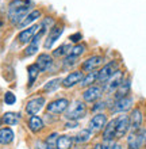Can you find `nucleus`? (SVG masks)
<instances>
[{
  "mask_svg": "<svg viewBox=\"0 0 146 149\" xmlns=\"http://www.w3.org/2000/svg\"><path fill=\"white\" fill-rule=\"evenodd\" d=\"M116 71H119V61L118 60H112L110 63H107L106 65H103V67L98 71V83L106 84V83L110 80L111 76H112Z\"/></svg>",
  "mask_w": 146,
  "mask_h": 149,
  "instance_id": "obj_3",
  "label": "nucleus"
},
{
  "mask_svg": "<svg viewBox=\"0 0 146 149\" xmlns=\"http://www.w3.org/2000/svg\"><path fill=\"white\" fill-rule=\"evenodd\" d=\"M91 137H92L91 130L89 129H81L79 133L73 137V141H75L76 144H85V142H88L89 140H91Z\"/></svg>",
  "mask_w": 146,
  "mask_h": 149,
  "instance_id": "obj_27",
  "label": "nucleus"
},
{
  "mask_svg": "<svg viewBox=\"0 0 146 149\" xmlns=\"http://www.w3.org/2000/svg\"><path fill=\"white\" fill-rule=\"evenodd\" d=\"M61 83H62V79H60V77L53 79V80H50V81H48L45 84L42 91H44V92H53V91H55L60 86H61Z\"/></svg>",
  "mask_w": 146,
  "mask_h": 149,
  "instance_id": "obj_30",
  "label": "nucleus"
},
{
  "mask_svg": "<svg viewBox=\"0 0 146 149\" xmlns=\"http://www.w3.org/2000/svg\"><path fill=\"white\" fill-rule=\"evenodd\" d=\"M129 149H141L146 145V129L141 127L137 132H131L127 137Z\"/></svg>",
  "mask_w": 146,
  "mask_h": 149,
  "instance_id": "obj_4",
  "label": "nucleus"
},
{
  "mask_svg": "<svg viewBox=\"0 0 146 149\" xmlns=\"http://www.w3.org/2000/svg\"><path fill=\"white\" fill-rule=\"evenodd\" d=\"M93 149H102V144H96V145L93 146Z\"/></svg>",
  "mask_w": 146,
  "mask_h": 149,
  "instance_id": "obj_39",
  "label": "nucleus"
},
{
  "mask_svg": "<svg viewBox=\"0 0 146 149\" xmlns=\"http://www.w3.org/2000/svg\"><path fill=\"white\" fill-rule=\"evenodd\" d=\"M77 126H79L77 121H66V123H65V127H68V129H76Z\"/></svg>",
  "mask_w": 146,
  "mask_h": 149,
  "instance_id": "obj_36",
  "label": "nucleus"
},
{
  "mask_svg": "<svg viewBox=\"0 0 146 149\" xmlns=\"http://www.w3.org/2000/svg\"><path fill=\"white\" fill-rule=\"evenodd\" d=\"M87 114V106L84 104V100H75L69 104L66 110V119L68 121H79L80 118H84Z\"/></svg>",
  "mask_w": 146,
  "mask_h": 149,
  "instance_id": "obj_2",
  "label": "nucleus"
},
{
  "mask_svg": "<svg viewBox=\"0 0 146 149\" xmlns=\"http://www.w3.org/2000/svg\"><path fill=\"white\" fill-rule=\"evenodd\" d=\"M55 23H57V22L54 20V18H53V16H45L44 19L41 20V27L46 29V30L49 31V29H51Z\"/></svg>",
  "mask_w": 146,
  "mask_h": 149,
  "instance_id": "obj_32",
  "label": "nucleus"
},
{
  "mask_svg": "<svg viewBox=\"0 0 146 149\" xmlns=\"http://www.w3.org/2000/svg\"><path fill=\"white\" fill-rule=\"evenodd\" d=\"M45 103H46L45 96H37V98H33L28 100L26 107H24V110H26V113H27L28 115L33 117V115H37V114L42 110V107L45 106Z\"/></svg>",
  "mask_w": 146,
  "mask_h": 149,
  "instance_id": "obj_12",
  "label": "nucleus"
},
{
  "mask_svg": "<svg viewBox=\"0 0 146 149\" xmlns=\"http://www.w3.org/2000/svg\"><path fill=\"white\" fill-rule=\"evenodd\" d=\"M73 142H75V141H73V137H72V136L62 134V136H60L58 140H57L55 149H72Z\"/></svg>",
  "mask_w": 146,
  "mask_h": 149,
  "instance_id": "obj_23",
  "label": "nucleus"
},
{
  "mask_svg": "<svg viewBox=\"0 0 146 149\" xmlns=\"http://www.w3.org/2000/svg\"><path fill=\"white\" fill-rule=\"evenodd\" d=\"M15 134L11 127H1L0 129V145H8L14 141Z\"/></svg>",
  "mask_w": 146,
  "mask_h": 149,
  "instance_id": "obj_22",
  "label": "nucleus"
},
{
  "mask_svg": "<svg viewBox=\"0 0 146 149\" xmlns=\"http://www.w3.org/2000/svg\"><path fill=\"white\" fill-rule=\"evenodd\" d=\"M1 123H3V122H1V118H0V125H1Z\"/></svg>",
  "mask_w": 146,
  "mask_h": 149,
  "instance_id": "obj_41",
  "label": "nucleus"
},
{
  "mask_svg": "<svg viewBox=\"0 0 146 149\" xmlns=\"http://www.w3.org/2000/svg\"><path fill=\"white\" fill-rule=\"evenodd\" d=\"M111 149H122V145H120V144H112Z\"/></svg>",
  "mask_w": 146,
  "mask_h": 149,
  "instance_id": "obj_38",
  "label": "nucleus"
},
{
  "mask_svg": "<svg viewBox=\"0 0 146 149\" xmlns=\"http://www.w3.org/2000/svg\"><path fill=\"white\" fill-rule=\"evenodd\" d=\"M95 83H98V71H93V72H89V73L84 74L80 86L83 87V88H88V87H91V86H95Z\"/></svg>",
  "mask_w": 146,
  "mask_h": 149,
  "instance_id": "obj_26",
  "label": "nucleus"
},
{
  "mask_svg": "<svg viewBox=\"0 0 146 149\" xmlns=\"http://www.w3.org/2000/svg\"><path fill=\"white\" fill-rule=\"evenodd\" d=\"M130 118V126H131V132H137L142 127V123H143V113L139 107H135L133 109L129 115Z\"/></svg>",
  "mask_w": 146,
  "mask_h": 149,
  "instance_id": "obj_15",
  "label": "nucleus"
},
{
  "mask_svg": "<svg viewBox=\"0 0 146 149\" xmlns=\"http://www.w3.org/2000/svg\"><path fill=\"white\" fill-rule=\"evenodd\" d=\"M104 63V57L103 56H99V54H93L91 57H88L83 64H81V71L83 72H93V71H98V68Z\"/></svg>",
  "mask_w": 146,
  "mask_h": 149,
  "instance_id": "obj_9",
  "label": "nucleus"
},
{
  "mask_svg": "<svg viewBox=\"0 0 146 149\" xmlns=\"http://www.w3.org/2000/svg\"><path fill=\"white\" fill-rule=\"evenodd\" d=\"M103 95V87L102 86H91L85 88L83 92V100L87 103L98 102Z\"/></svg>",
  "mask_w": 146,
  "mask_h": 149,
  "instance_id": "obj_10",
  "label": "nucleus"
},
{
  "mask_svg": "<svg viewBox=\"0 0 146 149\" xmlns=\"http://www.w3.org/2000/svg\"><path fill=\"white\" fill-rule=\"evenodd\" d=\"M27 72H28V87H31L33 84L35 83V80L41 71H39V68H38V65L34 63V64H31V65H28Z\"/></svg>",
  "mask_w": 146,
  "mask_h": 149,
  "instance_id": "obj_28",
  "label": "nucleus"
},
{
  "mask_svg": "<svg viewBox=\"0 0 146 149\" xmlns=\"http://www.w3.org/2000/svg\"><path fill=\"white\" fill-rule=\"evenodd\" d=\"M130 87H131L130 79H125L122 81V84L118 87V90L115 91V100L129 96V94H130Z\"/></svg>",
  "mask_w": 146,
  "mask_h": 149,
  "instance_id": "obj_21",
  "label": "nucleus"
},
{
  "mask_svg": "<svg viewBox=\"0 0 146 149\" xmlns=\"http://www.w3.org/2000/svg\"><path fill=\"white\" fill-rule=\"evenodd\" d=\"M104 107H106V103H104V102H98V103H96V104H95V106L92 107V111H99V110H103Z\"/></svg>",
  "mask_w": 146,
  "mask_h": 149,
  "instance_id": "obj_37",
  "label": "nucleus"
},
{
  "mask_svg": "<svg viewBox=\"0 0 146 149\" xmlns=\"http://www.w3.org/2000/svg\"><path fill=\"white\" fill-rule=\"evenodd\" d=\"M68 39H69L72 43L77 45V43L81 42V39H83V34H81V33H75V34H71Z\"/></svg>",
  "mask_w": 146,
  "mask_h": 149,
  "instance_id": "obj_34",
  "label": "nucleus"
},
{
  "mask_svg": "<svg viewBox=\"0 0 146 149\" xmlns=\"http://www.w3.org/2000/svg\"><path fill=\"white\" fill-rule=\"evenodd\" d=\"M28 129L31 130L33 133H38L39 130L44 129V121L42 118L38 117V115H33L28 119Z\"/></svg>",
  "mask_w": 146,
  "mask_h": 149,
  "instance_id": "obj_25",
  "label": "nucleus"
},
{
  "mask_svg": "<svg viewBox=\"0 0 146 149\" xmlns=\"http://www.w3.org/2000/svg\"><path fill=\"white\" fill-rule=\"evenodd\" d=\"M35 64L38 65L41 72H46L53 67V57H51V54H49V53H41V54L37 57Z\"/></svg>",
  "mask_w": 146,
  "mask_h": 149,
  "instance_id": "obj_19",
  "label": "nucleus"
},
{
  "mask_svg": "<svg viewBox=\"0 0 146 149\" xmlns=\"http://www.w3.org/2000/svg\"><path fill=\"white\" fill-rule=\"evenodd\" d=\"M15 102H16L15 94L11 92V91H7V92L4 94V103L8 104V106H12V104H15Z\"/></svg>",
  "mask_w": 146,
  "mask_h": 149,
  "instance_id": "obj_33",
  "label": "nucleus"
},
{
  "mask_svg": "<svg viewBox=\"0 0 146 149\" xmlns=\"http://www.w3.org/2000/svg\"><path fill=\"white\" fill-rule=\"evenodd\" d=\"M72 50V46L69 43H62L61 46H58L53 52V57H66Z\"/></svg>",
  "mask_w": 146,
  "mask_h": 149,
  "instance_id": "obj_29",
  "label": "nucleus"
},
{
  "mask_svg": "<svg viewBox=\"0 0 146 149\" xmlns=\"http://www.w3.org/2000/svg\"><path fill=\"white\" fill-rule=\"evenodd\" d=\"M69 100L65 98H60V99H55L53 102H50L46 106V110L48 113H51V114H62L68 110V107H69Z\"/></svg>",
  "mask_w": 146,
  "mask_h": 149,
  "instance_id": "obj_13",
  "label": "nucleus"
},
{
  "mask_svg": "<svg viewBox=\"0 0 146 149\" xmlns=\"http://www.w3.org/2000/svg\"><path fill=\"white\" fill-rule=\"evenodd\" d=\"M39 30H41V24H33V26H30V27H27V29H23V30L18 34L16 39H18L19 43H23V45L30 43Z\"/></svg>",
  "mask_w": 146,
  "mask_h": 149,
  "instance_id": "obj_8",
  "label": "nucleus"
},
{
  "mask_svg": "<svg viewBox=\"0 0 146 149\" xmlns=\"http://www.w3.org/2000/svg\"><path fill=\"white\" fill-rule=\"evenodd\" d=\"M108 118L104 113H98L91 118V121L88 123V129L91 130V133H99L106 127Z\"/></svg>",
  "mask_w": 146,
  "mask_h": 149,
  "instance_id": "obj_6",
  "label": "nucleus"
},
{
  "mask_svg": "<svg viewBox=\"0 0 146 149\" xmlns=\"http://www.w3.org/2000/svg\"><path fill=\"white\" fill-rule=\"evenodd\" d=\"M131 129L130 126V118L129 115H119L116 118V132H115V138L125 137L129 130Z\"/></svg>",
  "mask_w": 146,
  "mask_h": 149,
  "instance_id": "obj_11",
  "label": "nucleus"
},
{
  "mask_svg": "<svg viewBox=\"0 0 146 149\" xmlns=\"http://www.w3.org/2000/svg\"><path fill=\"white\" fill-rule=\"evenodd\" d=\"M87 52V45L85 43H83V42H80V43H77V45H73L72 46V50H71V53L69 54H72V56H75V57H77L79 58L81 54H84Z\"/></svg>",
  "mask_w": 146,
  "mask_h": 149,
  "instance_id": "obj_31",
  "label": "nucleus"
},
{
  "mask_svg": "<svg viewBox=\"0 0 146 149\" xmlns=\"http://www.w3.org/2000/svg\"><path fill=\"white\" fill-rule=\"evenodd\" d=\"M84 77V72L83 71H73L71 73L68 74L65 79H62V83H61V86L65 87V88H72V87L77 86L81 83Z\"/></svg>",
  "mask_w": 146,
  "mask_h": 149,
  "instance_id": "obj_16",
  "label": "nucleus"
},
{
  "mask_svg": "<svg viewBox=\"0 0 146 149\" xmlns=\"http://www.w3.org/2000/svg\"><path fill=\"white\" fill-rule=\"evenodd\" d=\"M115 132H116V118L107 122L106 127L103 129V141H112L115 138Z\"/></svg>",
  "mask_w": 146,
  "mask_h": 149,
  "instance_id": "obj_20",
  "label": "nucleus"
},
{
  "mask_svg": "<svg viewBox=\"0 0 146 149\" xmlns=\"http://www.w3.org/2000/svg\"><path fill=\"white\" fill-rule=\"evenodd\" d=\"M76 60H77V57H75V56H72V54H68L66 57L64 58V65H65V67H71V65L76 64Z\"/></svg>",
  "mask_w": 146,
  "mask_h": 149,
  "instance_id": "obj_35",
  "label": "nucleus"
},
{
  "mask_svg": "<svg viewBox=\"0 0 146 149\" xmlns=\"http://www.w3.org/2000/svg\"><path fill=\"white\" fill-rule=\"evenodd\" d=\"M125 80V73H123V71H116L112 76L110 77V80L104 84V87H103V91H106V92H110V94H112V92H115V91L118 90V87L122 84V81Z\"/></svg>",
  "mask_w": 146,
  "mask_h": 149,
  "instance_id": "obj_7",
  "label": "nucleus"
},
{
  "mask_svg": "<svg viewBox=\"0 0 146 149\" xmlns=\"http://www.w3.org/2000/svg\"><path fill=\"white\" fill-rule=\"evenodd\" d=\"M20 121V114L19 113H12V111H8L1 117V122L6 123L7 126H14L18 125Z\"/></svg>",
  "mask_w": 146,
  "mask_h": 149,
  "instance_id": "obj_24",
  "label": "nucleus"
},
{
  "mask_svg": "<svg viewBox=\"0 0 146 149\" xmlns=\"http://www.w3.org/2000/svg\"><path fill=\"white\" fill-rule=\"evenodd\" d=\"M42 15H44L42 10H38V8L31 10V12H30V14L24 18V20L19 24V26H18V29H27V27H30V26H33V23H34V22H37L38 19H41V18H42Z\"/></svg>",
  "mask_w": 146,
  "mask_h": 149,
  "instance_id": "obj_18",
  "label": "nucleus"
},
{
  "mask_svg": "<svg viewBox=\"0 0 146 149\" xmlns=\"http://www.w3.org/2000/svg\"><path fill=\"white\" fill-rule=\"evenodd\" d=\"M46 33H48L46 29L41 27V30L37 33L35 37L33 38V41L28 43V46L26 47V50H24V56H33V54H35L39 50V41L44 38V36L46 34Z\"/></svg>",
  "mask_w": 146,
  "mask_h": 149,
  "instance_id": "obj_14",
  "label": "nucleus"
},
{
  "mask_svg": "<svg viewBox=\"0 0 146 149\" xmlns=\"http://www.w3.org/2000/svg\"><path fill=\"white\" fill-rule=\"evenodd\" d=\"M62 33H64V24L61 23V22H57V23L49 30L48 37L45 39V42H44L45 50H50L51 47H53V45L60 39V37L62 36Z\"/></svg>",
  "mask_w": 146,
  "mask_h": 149,
  "instance_id": "obj_5",
  "label": "nucleus"
},
{
  "mask_svg": "<svg viewBox=\"0 0 146 149\" xmlns=\"http://www.w3.org/2000/svg\"><path fill=\"white\" fill-rule=\"evenodd\" d=\"M1 26H3V22H1V20H0V27H1Z\"/></svg>",
  "mask_w": 146,
  "mask_h": 149,
  "instance_id": "obj_40",
  "label": "nucleus"
},
{
  "mask_svg": "<svg viewBox=\"0 0 146 149\" xmlns=\"http://www.w3.org/2000/svg\"><path fill=\"white\" fill-rule=\"evenodd\" d=\"M133 98L131 96H126V98H122V99H118V100H115L114 106H112V113H126V111L131 110V107H133Z\"/></svg>",
  "mask_w": 146,
  "mask_h": 149,
  "instance_id": "obj_17",
  "label": "nucleus"
},
{
  "mask_svg": "<svg viewBox=\"0 0 146 149\" xmlns=\"http://www.w3.org/2000/svg\"><path fill=\"white\" fill-rule=\"evenodd\" d=\"M31 0H11L8 4V19L14 26H19L24 18L31 12Z\"/></svg>",
  "mask_w": 146,
  "mask_h": 149,
  "instance_id": "obj_1",
  "label": "nucleus"
}]
</instances>
